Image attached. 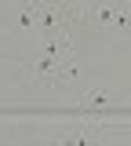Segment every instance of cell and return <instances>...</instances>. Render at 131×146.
<instances>
[{"label": "cell", "mask_w": 131, "mask_h": 146, "mask_svg": "<svg viewBox=\"0 0 131 146\" xmlns=\"http://www.w3.org/2000/svg\"><path fill=\"white\" fill-rule=\"evenodd\" d=\"M106 106H113V91L106 84H88V88L76 91V110L80 113H98Z\"/></svg>", "instance_id": "277c9868"}, {"label": "cell", "mask_w": 131, "mask_h": 146, "mask_svg": "<svg viewBox=\"0 0 131 146\" xmlns=\"http://www.w3.org/2000/svg\"><path fill=\"white\" fill-rule=\"evenodd\" d=\"M91 26H106L113 33H131V4H102V7H91Z\"/></svg>", "instance_id": "7a4b0ae2"}, {"label": "cell", "mask_w": 131, "mask_h": 146, "mask_svg": "<svg viewBox=\"0 0 131 146\" xmlns=\"http://www.w3.org/2000/svg\"><path fill=\"white\" fill-rule=\"evenodd\" d=\"M26 80L29 84H37V88H58V73H62V62L58 58H51V55H44L37 48V51L26 58Z\"/></svg>", "instance_id": "6da1fadb"}, {"label": "cell", "mask_w": 131, "mask_h": 146, "mask_svg": "<svg viewBox=\"0 0 131 146\" xmlns=\"http://www.w3.org/2000/svg\"><path fill=\"white\" fill-rule=\"evenodd\" d=\"M80 66H76L73 58H69V62H62V73H58V88H76L80 91Z\"/></svg>", "instance_id": "5b68a950"}, {"label": "cell", "mask_w": 131, "mask_h": 146, "mask_svg": "<svg viewBox=\"0 0 131 146\" xmlns=\"http://www.w3.org/2000/svg\"><path fill=\"white\" fill-rule=\"evenodd\" d=\"M0 4H7V7H15V11H22V4H26V0H0Z\"/></svg>", "instance_id": "52a82bcc"}, {"label": "cell", "mask_w": 131, "mask_h": 146, "mask_svg": "<svg viewBox=\"0 0 131 146\" xmlns=\"http://www.w3.org/2000/svg\"><path fill=\"white\" fill-rule=\"evenodd\" d=\"M98 143H102V128L98 124H76V128H66L55 139H47L44 146H98Z\"/></svg>", "instance_id": "3957f363"}, {"label": "cell", "mask_w": 131, "mask_h": 146, "mask_svg": "<svg viewBox=\"0 0 131 146\" xmlns=\"http://www.w3.org/2000/svg\"><path fill=\"white\" fill-rule=\"evenodd\" d=\"M47 4H51V0H26V4H22V7H29V11H44V7H47Z\"/></svg>", "instance_id": "8992f818"}]
</instances>
